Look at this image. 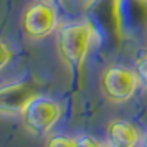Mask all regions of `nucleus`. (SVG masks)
Instances as JSON below:
<instances>
[{
	"mask_svg": "<svg viewBox=\"0 0 147 147\" xmlns=\"http://www.w3.org/2000/svg\"><path fill=\"white\" fill-rule=\"evenodd\" d=\"M139 80L134 69L124 65H107L99 76V89L102 98L113 104H122L132 98L137 88Z\"/></svg>",
	"mask_w": 147,
	"mask_h": 147,
	"instance_id": "nucleus-2",
	"label": "nucleus"
},
{
	"mask_svg": "<svg viewBox=\"0 0 147 147\" xmlns=\"http://www.w3.org/2000/svg\"><path fill=\"white\" fill-rule=\"evenodd\" d=\"M136 74H137V80H139V84L147 91V55L142 56L140 60H137L136 63Z\"/></svg>",
	"mask_w": 147,
	"mask_h": 147,
	"instance_id": "nucleus-9",
	"label": "nucleus"
},
{
	"mask_svg": "<svg viewBox=\"0 0 147 147\" xmlns=\"http://www.w3.org/2000/svg\"><path fill=\"white\" fill-rule=\"evenodd\" d=\"M107 147H111V146H107Z\"/></svg>",
	"mask_w": 147,
	"mask_h": 147,
	"instance_id": "nucleus-15",
	"label": "nucleus"
},
{
	"mask_svg": "<svg viewBox=\"0 0 147 147\" xmlns=\"http://www.w3.org/2000/svg\"><path fill=\"white\" fill-rule=\"evenodd\" d=\"M80 2L83 3V5H84V7H89V5H93L96 0H80Z\"/></svg>",
	"mask_w": 147,
	"mask_h": 147,
	"instance_id": "nucleus-12",
	"label": "nucleus"
},
{
	"mask_svg": "<svg viewBox=\"0 0 147 147\" xmlns=\"http://www.w3.org/2000/svg\"><path fill=\"white\" fill-rule=\"evenodd\" d=\"M12 60H13V50L3 38H0V73L12 63Z\"/></svg>",
	"mask_w": 147,
	"mask_h": 147,
	"instance_id": "nucleus-8",
	"label": "nucleus"
},
{
	"mask_svg": "<svg viewBox=\"0 0 147 147\" xmlns=\"http://www.w3.org/2000/svg\"><path fill=\"white\" fill-rule=\"evenodd\" d=\"M45 147H76V137L65 134H53L47 139Z\"/></svg>",
	"mask_w": 147,
	"mask_h": 147,
	"instance_id": "nucleus-7",
	"label": "nucleus"
},
{
	"mask_svg": "<svg viewBox=\"0 0 147 147\" xmlns=\"http://www.w3.org/2000/svg\"><path fill=\"white\" fill-rule=\"evenodd\" d=\"M20 23L27 40L40 41L48 38L60 27L56 5L45 0H33L25 7Z\"/></svg>",
	"mask_w": 147,
	"mask_h": 147,
	"instance_id": "nucleus-3",
	"label": "nucleus"
},
{
	"mask_svg": "<svg viewBox=\"0 0 147 147\" xmlns=\"http://www.w3.org/2000/svg\"><path fill=\"white\" fill-rule=\"evenodd\" d=\"M76 147H107V142L104 144L99 139L91 137V136H80V137H76Z\"/></svg>",
	"mask_w": 147,
	"mask_h": 147,
	"instance_id": "nucleus-10",
	"label": "nucleus"
},
{
	"mask_svg": "<svg viewBox=\"0 0 147 147\" xmlns=\"http://www.w3.org/2000/svg\"><path fill=\"white\" fill-rule=\"evenodd\" d=\"M139 147H147V132L142 136V139H140V142H139Z\"/></svg>",
	"mask_w": 147,
	"mask_h": 147,
	"instance_id": "nucleus-11",
	"label": "nucleus"
},
{
	"mask_svg": "<svg viewBox=\"0 0 147 147\" xmlns=\"http://www.w3.org/2000/svg\"><path fill=\"white\" fill-rule=\"evenodd\" d=\"M38 94L35 84L28 81H15L0 86V116L22 114L27 104Z\"/></svg>",
	"mask_w": 147,
	"mask_h": 147,
	"instance_id": "nucleus-5",
	"label": "nucleus"
},
{
	"mask_svg": "<svg viewBox=\"0 0 147 147\" xmlns=\"http://www.w3.org/2000/svg\"><path fill=\"white\" fill-rule=\"evenodd\" d=\"M56 50L63 65L80 76L94 41V27L89 20L66 22L58 27Z\"/></svg>",
	"mask_w": 147,
	"mask_h": 147,
	"instance_id": "nucleus-1",
	"label": "nucleus"
},
{
	"mask_svg": "<svg viewBox=\"0 0 147 147\" xmlns=\"http://www.w3.org/2000/svg\"><path fill=\"white\" fill-rule=\"evenodd\" d=\"M45 2H50V3H53V5H60V3L65 2V0H45Z\"/></svg>",
	"mask_w": 147,
	"mask_h": 147,
	"instance_id": "nucleus-13",
	"label": "nucleus"
},
{
	"mask_svg": "<svg viewBox=\"0 0 147 147\" xmlns=\"http://www.w3.org/2000/svg\"><path fill=\"white\" fill-rule=\"evenodd\" d=\"M140 2H144V3H147V0H140Z\"/></svg>",
	"mask_w": 147,
	"mask_h": 147,
	"instance_id": "nucleus-14",
	"label": "nucleus"
},
{
	"mask_svg": "<svg viewBox=\"0 0 147 147\" xmlns=\"http://www.w3.org/2000/svg\"><path fill=\"white\" fill-rule=\"evenodd\" d=\"M107 146L111 147H137L142 132L136 124L126 119H111L106 126Z\"/></svg>",
	"mask_w": 147,
	"mask_h": 147,
	"instance_id": "nucleus-6",
	"label": "nucleus"
},
{
	"mask_svg": "<svg viewBox=\"0 0 147 147\" xmlns=\"http://www.w3.org/2000/svg\"><path fill=\"white\" fill-rule=\"evenodd\" d=\"M61 114H63V107L58 101L51 99L48 96L36 94L27 104V107L23 109L20 116L23 127L30 134L45 136V134L51 132V129L58 124V121L61 119Z\"/></svg>",
	"mask_w": 147,
	"mask_h": 147,
	"instance_id": "nucleus-4",
	"label": "nucleus"
}]
</instances>
